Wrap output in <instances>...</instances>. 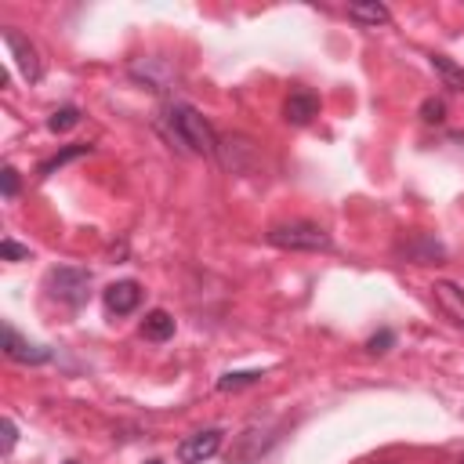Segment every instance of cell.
Masks as SVG:
<instances>
[{
  "mask_svg": "<svg viewBox=\"0 0 464 464\" xmlns=\"http://www.w3.org/2000/svg\"><path fill=\"white\" fill-rule=\"evenodd\" d=\"M279 431H283L279 420H265V424H250V428H243V431L236 435L232 450H228V464H254L261 453H268V450L276 446Z\"/></svg>",
  "mask_w": 464,
  "mask_h": 464,
  "instance_id": "cell-4",
  "label": "cell"
},
{
  "mask_svg": "<svg viewBox=\"0 0 464 464\" xmlns=\"http://www.w3.org/2000/svg\"><path fill=\"white\" fill-rule=\"evenodd\" d=\"M14 442H18V428H14V420H11V417H4V446H0V453L7 457V453L14 450Z\"/></svg>",
  "mask_w": 464,
  "mask_h": 464,
  "instance_id": "cell-23",
  "label": "cell"
},
{
  "mask_svg": "<svg viewBox=\"0 0 464 464\" xmlns=\"http://www.w3.org/2000/svg\"><path fill=\"white\" fill-rule=\"evenodd\" d=\"M348 18L355 25H366V29H377V25H388L392 22V11L377 0H362V4H348Z\"/></svg>",
  "mask_w": 464,
  "mask_h": 464,
  "instance_id": "cell-12",
  "label": "cell"
},
{
  "mask_svg": "<svg viewBox=\"0 0 464 464\" xmlns=\"http://www.w3.org/2000/svg\"><path fill=\"white\" fill-rule=\"evenodd\" d=\"M431 297H435L439 312H442V315H446L453 326H464V290H460L457 283L439 279V283L431 286Z\"/></svg>",
  "mask_w": 464,
  "mask_h": 464,
  "instance_id": "cell-10",
  "label": "cell"
},
{
  "mask_svg": "<svg viewBox=\"0 0 464 464\" xmlns=\"http://www.w3.org/2000/svg\"><path fill=\"white\" fill-rule=\"evenodd\" d=\"M431 65H435V72L442 76V87L464 91V65H457L450 54H431Z\"/></svg>",
  "mask_w": 464,
  "mask_h": 464,
  "instance_id": "cell-16",
  "label": "cell"
},
{
  "mask_svg": "<svg viewBox=\"0 0 464 464\" xmlns=\"http://www.w3.org/2000/svg\"><path fill=\"white\" fill-rule=\"evenodd\" d=\"M80 123V109L76 105H62V109H54L51 116H47V130L51 134H65V130H72Z\"/></svg>",
  "mask_w": 464,
  "mask_h": 464,
  "instance_id": "cell-17",
  "label": "cell"
},
{
  "mask_svg": "<svg viewBox=\"0 0 464 464\" xmlns=\"http://www.w3.org/2000/svg\"><path fill=\"white\" fill-rule=\"evenodd\" d=\"M257 381H261V370H228L218 377V392H236V388H246Z\"/></svg>",
  "mask_w": 464,
  "mask_h": 464,
  "instance_id": "cell-18",
  "label": "cell"
},
{
  "mask_svg": "<svg viewBox=\"0 0 464 464\" xmlns=\"http://www.w3.org/2000/svg\"><path fill=\"white\" fill-rule=\"evenodd\" d=\"M87 152H91V145H65V149H58L54 156H47V160L36 167V174H40V178H47V174L62 170L65 163H72V160H80V156H87Z\"/></svg>",
  "mask_w": 464,
  "mask_h": 464,
  "instance_id": "cell-15",
  "label": "cell"
},
{
  "mask_svg": "<svg viewBox=\"0 0 464 464\" xmlns=\"http://www.w3.org/2000/svg\"><path fill=\"white\" fill-rule=\"evenodd\" d=\"M0 254H4V261H25V257H29V246H22V243H14V239H4V243H0Z\"/></svg>",
  "mask_w": 464,
  "mask_h": 464,
  "instance_id": "cell-22",
  "label": "cell"
},
{
  "mask_svg": "<svg viewBox=\"0 0 464 464\" xmlns=\"http://www.w3.org/2000/svg\"><path fill=\"white\" fill-rule=\"evenodd\" d=\"M149 464H160V460H149Z\"/></svg>",
  "mask_w": 464,
  "mask_h": 464,
  "instance_id": "cell-24",
  "label": "cell"
},
{
  "mask_svg": "<svg viewBox=\"0 0 464 464\" xmlns=\"http://www.w3.org/2000/svg\"><path fill=\"white\" fill-rule=\"evenodd\" d=\"M65 464H76V460H65Z\"/></svg>",
  "mask_w": 464,
  "mask_h": 464,
  "instance_id": "cell-25",
  "label": "cell"
},
{
  "mask_svg": "<svg viewBox=\"0 0 464 464\" xmlns=\"http://www.w3.org/2000/svg\"><path fill=\"white\" fill-rule=\"evenodd\" d=\"M4 355H7V359H14V362H25V366H40V362H47V359H51V348L25 341V337L7 323V326H4Z\"/></svg>",
  "mask_w": 464,
  "mask_h": 464,
  "instance_id": "cell-9",
  "label": "cell"
},
{
  "mask_svg": "<svg viewBox=\"0 0 464 464\" xmlns=\"http://www.w3.org/2000/svg\"><path fill=\"white\" fill-rule=\"evenodd\" d=\"M156 123H160V130L167 134V141H170L178 152H192V156L218 160V141H221V134L207 123V116H203L196 105L167 102Z\"/></svg>",
  "mask_w": 464,
  "mask_h": 464,
  "instance_id": "cell-1",
  "label": "cell"
},
{
  "mask_svg": "<svg viewBox=\"0 0 464 464\" xmlns=\"http://www.w3.org/2000/svg\"><path fill=\"white\" fill-rule=\"evenodd\" d=\"M460 464H464V457H460Z\"/></svg>",
  "mask_w": 464,
  "mask_h": 464,
  "instance_id": "cell-26",
  "label": "cell"
},
{
  "mask_svg": "<svg viewBox=\"0 0 464 464\" xmlns=\"http://www.w3.org/2000/svg\"><path fill=\"white\" fill-rule=\"evenodd\" d=\"M381 464H384V460H381Z\"/></svg>",
  "mask_w": 464,
  "mask_h": 464,
  "instance_id": "cell-27",
  "label": "cell"
},
{
  "mask_svg": "<svg viewBox=\"0 0 464 464\" xmlns=\"http://www.w3.org/2000/svg\"><path fill=\"white\" fill-rule=\"evenodd\" d=\"M44 286L65 308H80V304H87V294H91V272L76 268V265H58V268L47 272Z\"/></svg>",
  "mask_w": 464,
  "mask_h": 464,
  "instance_id": "cell-3",
  "label": "cell"
},
{
  "mask_svg": "<svg viewBox=\"0 0 464 464\" xmlns=\"http://www.w3.org/2000/svg\"><path fill=\"white\" fill-rule=\"evenodd\" d=\"M4 44H7V51L14 54V65H18L22 80L36 83V80L44 76V62H40L36 44H33L25 33H18V29H4Z\"/></svg>",
  "mask_w": 464,
  "mask_h": 464,
  "instance_id": "cell-5",
  "label": "cell"
},
{
  "mask_svg": "<svg viewBox=\"0 0 464 464\" xmlns=\"http://www.w3.org/2000/svg\"><path fill=\"white\" fill-rule=\"evenodd\" d=\"M392 344H395V334H392V330H381V334H373V337L366 341V352H370V355H384Z\"/></svg>",
  "mask_w": 464,
  "mask_h": 464,
  "instance_id": "cell-20",
  "label": "cell"
},
{
  "mask_svg": "<svg viewBox=\"0 0 464 464\" xmlns=\"http://www.w3.org/2000/svg\"><path fill=\"white\" fill-rule=\"evenodd\" d=\"M218 160H221L232 174H246V170L254 167L257 152H254V145H250L243 134H221V141H218Z\"/></svg>",
  "mask_w": 464,
  "mask_h": 464,
  "instance_id": "cell-7",
  "label": "cell"
},
{
  "mask_svg": "<svg viewBox=\"0 0 464 464\" xmlns=\"http://www.w3.org/2000/svg\"><path fill=\"white\" fill-rule=\"evenodd\" d=\"M420 120L424 123H442L446 120V102L442 98H424L420 102Z\"/></svg>",
  "mask_w": 464,
  "mask_h": 464,
  "instance_id": "cell-19",
  "label": "cell"
},
{
  "mask_svg": "<svg viewBox=\"0 0 464 464\" xmlns=\"http://www.w3.org/2000/svg\"><path fill=\"white\" fill-rule=\"evenodd\" d=\"M0 188H4V199H14L18 196V170L14 167H4L0 170Z\"/></svg>",
  "mask_w": 464,
  "mask_h": 464,
  "instance_id": "cell-21",
  "label": "cell"
},
{
  "mask_svg": "<svg viewBox=\"0 0 464 464\" xmlns=\"http://www.w3.org/2000/svg\"><path fill=\"white\" fill-rule=\"evenodd\" d=\"M265 239L272 246H279V250H308V254L334 246L330 232L323 225H315V221H283V225H272L265 232Z\"/></svg>",
  "mask_w": 464,
  "mask_h": 464,
  "instance_id": "cell-2",
  "label": "cell"
},
{
  "mask_svg": "<svg viewBox=\"0 0 464 464\" xmlns=\"http://www.w3.org/2000/svg\"><path fill=\"white\" fill-rule=\"evenodd\" d=\"M102 304L109 315H130L141 304V286L134 279H116L102 290Z\"/></svg>",
  "mask_w": 464,
  "mask_h": 464,
  "instance_id": "cell-8",
  "label": "cell"
},
{
  "mask_svg": "<svg viewBox=\"0 0 464 464\" xmlns=\"http://www.w3.org/2000/svg\"><path fill=\"white\" fill-rule=\"evenodd\" d=\"M141 337L145 341H167V337H174V315L163 312V308H152L141 319Z\"/></svg>",
  "mask_w": 464,
  "mask_h": 464,
  "instance_id": "cell-14",
  "label": "cell"
},
{
  "mask_svg": "<svg viewBox=\"0 0 464 464\" xmlns=\"http://www.w3.org/2000/svg\"><path fill=\"white\" fill-rule=\"evenodd\" d=\"M218 450H221V431L218 428H203V431H192V435H185L178 442V460L181 464H203Z\"/></svg>",
  "mask_w": 464,
  "mask_h": 464,
  "instance_id": "cell-6",
  "label": "cell"
},
{
  "mask_svg": "<svg viewBox=\"0 0 464 464\" xmlns=\"http://www.w3.org/2000/svg\"><path fill=\"white\" fill-rule=\"evenodd\" d=\"M319 116V98L312 91H290V98L283 102V120L294 127H304Z\"/></svg>",
  "mask_w": 464,
  "mask_h": 464,
  "instance_id": "cell-11",
  "label": "cell"
},
{
  "mask_svg": "<svg viewBox=\"0 0 464 464\" xmlns=\"http://www.w3.org/2000/svg\"><path fill=\"white\" fill-rule=\"evenodd\" d=\"M402 254H406L410 261H417V265H428V261H442V257H446V246H442L439 239H431V236H413V239L402 246Z\"/></svg>",
  "mask_w": 464,
  "mask_h": 464,
  "instance_id": "cell-13",
  "label": "cell"
}]
</instances>
